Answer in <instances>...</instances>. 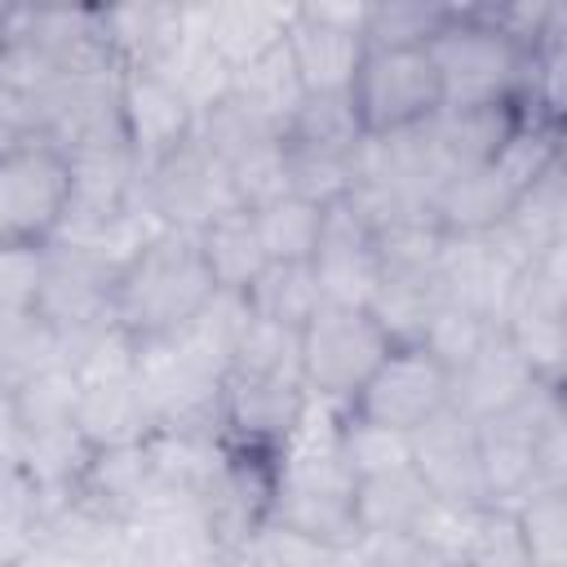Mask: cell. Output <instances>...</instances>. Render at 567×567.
I'll use <instances>...</instances> for the list:
<instances>
[{"label":"cell","instance_id":"cell-1","mask_svg":"<svg viewBox=\"0 0 567 567\" xmlns=\"http://www.w3.org/2000/svg\"><path fill=\"white\" fill-rule=\"evenodd\" d=\"M213 292L217 284L204 266L199 239L186 230L155 226L115 275L111 319L133 346H146L186 328Z\"/></svg>","mask_w":567,"mask_h":567},{"label":"cell","instance_id":"cell-2","mask_svg":"<svg viewBox=\"0 0 567 567\" xmlns=\"http://www.w3.org/2000/svg\"><path fill=\"white\" fill-rule=\"evenodd\" d=\"M439 84L443 106H496V102H523L527 84V49L514 44L492 18L487 4H452L439 35L425 44Z\"/></svg>","mask_w":567,"mask_h":567},{"label":"cell","instance_id":"cell-3","mask_svg":"<svg viewBox=\"0 0 567 567\" xmlns=\"http://www.w3.org/2000/svg\"><path fill=\"white\" fill-rule=\"evenodd\" d=\"M115 275H120V261H111L89 244H71V239L44 244V279H40L35 315L53 328L62 359L89 337L115 328L111 319Z\"/></svg>","mask_w":567,"mask_h":567},{"label":"cell","instance_id":"cell-4","mask_svg":"<svg viewBox=\"0 0 567 567\" xmlns=\"http://www.w3.org/2000/svg\"><path fill=\"white\" fill-rule=\"evenodd\" d=\"M390 350L394 341L372 319V310L319 306V315L301 328V385L310 399L346 408Z\"/></svg>","mask_w":567,"mask_h":567},{"label":"cell","instance_id":"cell-5","mask_svg":"<svg viewBox=\"0 0 567 567\" xmlns=\"http://www.w3.org/2000/svg\"><path fill=\"white\" fill-rule=\"evenodd\" d=\"M133 381L151 421V434H221L226 377L186 354L173 337L146 341L133 354Z\"/></svg>","mask_w":567,"mask_h":567},{"label":"cell","instance_id":"cell-6","mask_svg":"<svg viewBox=\"0 0 567 567\" xmlns=\"http://www.w3.org/2000/svg\"><path fill=\"white\" fill-rule=\"evenodd\" d=\"M346 97L363 137L403 133L443 111V84L425 49H363Z\"/></svg>","mask_w":567,"mask_h":567},{"label":"cell","instance_id":"cell-7","mask_svg":"<svg viewBox=\"0 0 567 567\" xmlns=\"http://www.w3.org/2000/svg\"><path fill=\"white\" fill-rule=\"evenodd\" d=\"M563 385H532V394L501 412L478 421V465H483V487L487 505L514 509L532 492H540V434L545 425L563 421Z\"/></svg>","mask_w":567,"mask_h":567},{"label":"cell","instance_id":"cell-8","mask_svg":"<svg viewBox=\"0 0 567 567\" xmlns=\"http://www.w3.org/2000/svg\"><path fill=\"white\" fill-rule=\"evenodd\" d=\"M137 199H142V213L155 226L186 230V235H199L221 213H235L239 208L226 168L217 164V155L199 137L182 142L173 155H164L159 164H151L142 173Z\"/></svg>","mask_w":567,"mask_h":567},{"label":"cell","instance_id":"cell-9","mask_svg":"<svg viewBox=\"0 0 567 567\" xmlns=\"http://www.w3.org/2000/svg\"><path fill=\"white\" fill-rule=\"evenodd\" d=\"M71 168L58 146L0 155V244H49L66 217Z\"/></svg>","mask_w":567,"mask_h":567},{"label":"cell","instance_id":"cell-10","mask_svg":"<svg viewBox=\"0 0 567 567\" xmlns=\"http://www.w3.org/2000/svg\"><path fill=\"white\" fill-rule=\"evenodd\" d=\"M124 567H213L217 540L195 496L151 492L120 527Z\"/></svg>","mask_w":567,"mask_h":567},{"label":"cell","instance_id":"cell-11","mask_svg":"<svg viewBox=\"0 0 567 567\" xmlns=\"http://www.w3.org/2000/svg\"><path fill=\"white\" fill-rule=\"evenodd\" d=\"M447 408V368L430 359L421 346H394L381 368L368 377V385L346 403L350 416L412 434L434 412Z\"/></svg>","mask_w":567,"mask_h":567},{"label":"cell","instance_id":"cell-12","mask_svg":"<svg viewBox=\"0 0 567 567\" xmlns=\"http://www.w3.org/2000/svg\"><path fill=\"white\" fill-rule=\"evenodd\" d=\"M408 456H412V474L425 483V492L439 505H452V509L487 505L483 465H478V430L461 412L443 408L425 425H416L408 434Z\"/></svg>","mask_w":567,"mask_h":567},{"label":"cell","instance_id":"cell-13","mask_svg":"<svg viewBox=\"0 0 567 567\" xmlns=\"http://www.w3.org/2000/svg\"><path fill=\"white\" fill-rule=\"evenodd\" d=\"M518 120H523V106L518 102L456 106V111L443 106L434 120H425L421 133H425V155H430V173H434V195L452 177H465V173L492 164L505 151V142L514 137Z\"/></svg>","mask_w":567,"mask_h":567},{"label":"cell","instance_id":"cell-14","mask_svg":"<svg viewBox=\"0 0 567 567\" xmlns=\"http://www.w3.org/2000/svg\"><path fill=\"white\" fill-rule=\"evenodd\" d=\"M120 120L137 155V168L146 173L151 164H159L164 155H173L182 142L195 137L199 115L164 71H120Z\"/></svg>","mask_w":567,"mask_h":567},{"label":"cell","instance_id":"cell-15","mask_svg":"<svg viewBox=\"0 0 567 567\" xmlns=\"http://www.w3.org/2000/svg\"><path fill=\"white\" fill-rule=\"evenodd\" d=\"M310 266H315L323 306H363L368 310L377 279H381L377 235L346 199L323 213V235H319Z\"/></svg>","mask_w":567,"mask_h":567},{"label":"cell","instance_id":"cell-16","mask_svg":"<svg viewBox=\"0 0 567 567\" xmlns=\"http://www.w3.org/2000/svg\"><path fill=\"white\" fill-rule=\"evenodd\" d=\"M310 394L301 381H270V377H235L226 372L221 385V439L239 443V447H261V452H279L301 412H306Z\"/></svg>","mask_w":567,"mask_h":567},{"label":"cell","instance_id":"cell-17","mask_svg":"<svg viewBox=\"0 0 567 567\" xmlns=\"http://www.w3.org/2000/svg\"><path fill=\"white\" fill-rule=\"evenodd\" d=\"M532 385H540V381L532 377V368L523 363V354L509 346V337L496 323L492 337L461 368L447 372V408L478 425L487 416L518 408L532 394Z\"/></svg>","mask_w":567,"mask_h":567},{"label":"cell","instance_id":"cell-18","mask_svg":"<svg viewBox=\"0 0 567 567\" xmlns=\"http://www.w3.org/2000/svg\"><path fill=\"white\" fill-rule=\"evenodd\" d=\"M518 266L487 235H443L439 248V292L492 323H501L509 284Z\"/></svg>","mask_w":567,"mask_h":567},{"label":"cell","instance_id":"cell-19","mask_svg":"<svg viewBox=\"0 0 567 567\" xmlns=\"http://www.w3.org/2000/svg\"><path fill=\"white\" fill-rule=\"evenodd\" d=\"M80 377V372H75ZM75 430L93 452L111 447H133L151 439V421L128 368H106V372H84L80 377V403H75Z\"/></svg>","mask_w":567,"mask_h":567},{"label":"cell","instance_id":"cell-20","mask_svg":"<svg viewBox=\"0 0 567 567\" xmlns=\"http://www.w3.org/2000/svg\"><path fill=\"white\" fill-rule=\"evenodd\" d=\"M284 44L292 53V66H297L306 93H346L363 62V35L341 22H328L315 4L292 9Z\"/></svg>","mask_w":567,"mask_h":567},{"label":"cell","instance_id":"cell-21","mask_svg":"<svg viewBox=\"0 0 567 567\" xmlns=\"http://www.w3.org/2000/svg\"><path fill=\"white\" fill-rule=\"evenodd\" d=\"M487 239L523 270L527 261H536L540 252L567 244V173H563V159L540 173L509 208V217L487 230Z\"/></svg>","mask_w":567,"mask_h":567},{"label":"cell","instance_id":"cell-22","mask_svg":"<svg viewBox=\"0 0 567 567\" xmlns=\"http://www.w3.org/2000/svg\"><path fill=\"white\" fill-rule=\"evenodd\" d=\"M297 4H261V0H226V4H186L190 27L226 58V66H244L284 40Z\"/></svg>","mask_w":567,"mask_h":567},{"label":"cell","instance_id":"cell-23","mask_svg":"<svg viewBox=\"0 0 567 567\" xmlns=\"http://www.w3.org/2000/svg\"><path fill=\"white\" fill-rule=\"evenodd\" d=\"M102 27L120 71H159L182 44L186 4H111Z\"/></svg>","mask_w":567,"mask_h":567},{"label":"cell","instance_id":"cell-24","mask_svg":"<svg viewBox=\"0 0 567 567\" xmlns=\"http://www.w3.org/2000/svg\"><path fill=\"white\" fill-rule=\"evenodd\" d=\"M518 195H523V186L492 159V164L439 186V195L430 204V217L443 235H487L509 217Z\"/></svg>","mask_w":567,"mask_h":567},{"label":"cell","instance_id":"cell-25","mask_svg":"<svg viewBox=\"0 0 567 567\" xmlns=\"http://www.w3.org/2000/svg\"><path fill=\"white\" fill-rule=\"evenodd\" d=\"M151 492H155V474H151L146 443H133V447L93 452L71 496H75L84 509H93L97 518L124 527V518H128Z\"/></svg>","mask_w":567,"mask_h":567},{"label":"cell","instance_id":"cell-26","mask_svg":"<svg viewBox=\"0 0 567 567\" xmlns=\"http://www.w3.org/2000/svg\"><path fill=\"white\" fill-rule=\"evenodd\" d=\"M430 505H434V496L412 474V465L385 470V474H372V478H354V514H359L363 536L421 532Z\"/></svg>","mask_w":567,"mask_h":567},{"label":"cell","instance_id":"cell-27","mask_svg":"<svg viewBox=\"0 0 567 567\" xmlns=\"http://www.w3.org/2000/svg\"><path fill=\"white\" fill-rule=\"evenodd\" d=\"M239 297H244L252 319H266V323L292 328V332H301L323 306V292H319L310 261H266Z\"/></svg>","mask_w":567,"mask_h":567},{"label":"cell","instance_id":"cell-28","mask_svg":"<svg viewBox=\"0 0 567 567\" xmlns=\"http://www.w3.org/2000/svg\"><path fill=\"white\" fill-rule=\"evenodd\" d=\"M230 93L244 97L257 115H266L279 133L292 124V115H297L301 102H306V84H301L297 66H292V53H288L284 40L270 44L266 53L248 58L244 66H235V71H230Z\"/></svg>","mask_w":567,"mask_h":567},{"label":"cell","instance_id":"cell-29","mask_svg":"<svg viewBox=\"0 0 567 567\" xmlns=\"http://www.w3.org/2000/svg\"><path fill=\"white\" fill-rule=\"evenodd\" d=\"M75 403H80V377L62 359L49 363V368H40L35 377H27L18 390L4 394V408L13 416L18 439L71 430L75 425Z\"/></svg>","mask_w":567,"mask_h":567},{"label":"cell","instance_id":"cell-30","mask_svg":"<svg viewBox=\"0 0 567 567\" xmlns=\"http://www.w3.org/2000/svg\"><path fill=\"white\" fill-rule=\"evenodd\" d=\"M195 239H199L204 266H208V275H213V284L221 292H244L257 279V270L266 266V248L257 239V226H252V213L248 208L221 213Z\"/></svg>","mask_w":567,"mask_h":567},{"label":"cell","instance_id":"cell-31","mask_svg":"<svg viewBox=\"0 0 567 567\" xmlns=\"http://www.w3.org/2000/svg\"><path fill=\"white\" fill-rule=\"evenodd\" d=\"M323 213L328 208H319L301 195H279V199L252 208V226L266 248V261H310L319 248V235H323Z\"/></svg>","mask_w":567,"mask_h":567},{"label":"cell","instance_id":"cell-32","mask_svg":"<svg viewBox=\"0 0 567 567\" xmlns=\"http://www.w3.org/2000/svg\"><path fill=\"white\" fill-rule=\"evenodd\" d=\"M58 359H62L58 337L35 310L0 306V394L18 390L27 377H35Z\"/></svg>","mask_w":567,"mask_h":567},{"label":"cell","instance_id":"cell-33","mask_svg":"<svg viewBox=\"0 0 567 567\" xmlns=\"http://www.w3.org/2000/svg\"><path fill=\"white\" fill-rule=\"evenodd\" d=\"M235 377H270V381H301V332L266 323V319H244V332L230 354Z\"/></svg>","mask_w":567,"mask_h":567},{"label":"cell","instance_id":"cell-34","mask_svg":"<svg viewBox=\"0 0 567 567\" xmlns=\"http://www.w3.org/2000/svg\"><path fill=\"white\" fill-rule=\"evenodd\" d=\"M509 514L532 567H567V487H540Z\"/></svg>","mask_w":567,"mask_h":567},{"label":"cell","instance_id":"cell-35","mask_svg":"<svg viewBox=\"0 0 567 567\" xmlns=\"http://www.w3.org/2000/svg\"><path fill=\"white\" fill-rule=\"evenodd\" d=\"M452 4H425V0H381L368 9L363 49H425L439 27L447 22Z\"/></svg>","mask_w":567,"mask_h":567},{"label":"cell","instance_id":"cell-36","mask_svg":"<svg viewBox=\"0 0 567 567\" xmlns=\"http://www.w3.org/2000/svg\"><path fill=\"white\" fill-rule=\"evenodd\" d=\"M284 142L319 146V151H354L363 142V128H359L346 93H306L301 111L284 128Z\"/></svg>","mask_w":567,"mask_h":567},{"label":"cell","instance_id":"cell-37","mask_svg":"<svg viewBox=\"0 0 567 567\" xmlns=\"http://www.w3.org/2000/svg\"><path fill=\"white\" fill-rule=\"evenodd\" d=\"M492 328H496L492 319H483V315H474V310H465V306H456V301L443 297V301L430 310L425 332H421L416 346L452 372V368H461V363L492 337Z\"/></svg>","mask_w":567,"mask_h":567},{"label":"cell","instance_id":"cell-38","mask_svg":"<svg viewBox=\"0 0 567 567\" xmlns=\"http://www.w3.org/2000/svg\"><path fill=\"white\" fill-rule=\"evenodd\" d=\"M337 447H341V461L350 465L354 478H372V474L412 465V456H408V434L385 430V425H372V421H359V416H350V412H341Z\"/></svg>","mask_w":567,"mask_h":567},{"label":"cell","instance_id":"cell-39","mask_svg":"<svg viewBox=\"0 0 567 567\" xmlns=\"http://www.w3.org/2000/svg\"><path fill=\"white\" fill-rule=\"evenodd\" d=\"M244 554L252 558V567H363V563H359V549L323 545V540L284 532V527H275V523H266V527L244 545Z\"/></svg>","mask_w":567,"mask_h":567},{"label":"cell","instance_id":"cell-40","mask_svg":"<svg viewBox=\"0 0 567 567\" xmlns=\"http://www.w3.org/2000/svg\"><path fill=\"white\" fill-rule=\"evenodd\" d=\"M456 558H465L470 567H532L523 536H518V523L501 505H483L470 514V527H465Z\"/></svg>","mask_w":567,"mask_h":567},{"label":"cell","instance_id":"cell-41","mask_svg":"<svg viewBox=\"0 0 567 567\" xmlns=\"http://www.w3.org/2000/svg\"><path fill=\"white\" fill-rule=\"evenodd\" d=\"M44 279V244H0V306L35 310Z\"/></svg>","mask_w":567,"mask_h":567},{"label":"cell","instance_id":"cell-42","mask_svg":"<svg viewBox=\"0 0 567 567\" xmlns=\"http://www.w3.org/2000/svg\"><path fill=\"white\" fill-rule=\"evenodd\" d=\"M27 146H49L44 111L35 97H27L0 80V155L27 151Z\"/></svg>","mask_w":567,"mask_h":567},{"label":"cell","instance_id":"cell-43","mask_svg":"<svg viewBox=\"0 0 567 567\" xmlns=\"http://www.w3.org/2000/svg\"><path fill=\"white\" fill-rule=\"evenodd\" d=\"M354 549H359V563H363V567H439V563H443L416 532L363 536Z\"/></svg>","mask_w":567,"mask_h":567},{"label":"cell","instance_id":"cell-44","mask_svg":"<svg viewBox=\"0 0 567 567\" xmlns=\"http://www.w3.org/2000/svg\"><path fill=\"white\" fill-rule=\"evenodd\" d=\"M9 567H89V563L80 554H71V549L53 545V540H31Z\"/></svg>","mask_w":567,"mask_h":567},{"label":"cell","instance_id":"cell-45","mask_svg":"<svg viewBox=\"0 0 567 567\" xmlns=\"http://www.w3.org/2000/svg\"><path fill=\"white\" fill-rule=\"evenodd\" d=\"M213 567H252V558L239 549V554H217V563Z\"/></svg>","mask_w":567,"mask_h":567},{"label":"cell","instance_id":"cell-46","mask_svg":"<svg viewBox=\"0 0 567 567\" xmlns=\"http://www.w3.org/2000/svg\"><path fill=\"white\" fill-rule=\"evenodd\" d=\"M439 567H470V563H465V558H443Z\"/></svg>","mask_w":567,"mask_h":567}]
</instances>
